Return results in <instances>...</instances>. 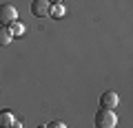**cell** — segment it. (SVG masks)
Instances as JSON below:
<instances>
[{
	"label": "cell",
	"mask_w": 133,
	"mask_h": 128,
	"mask_svg": "<svg viewBox=\"0 0 133 128\" xmlns=\"http://www.w3.org/2000/svg\"><path fill=\"white\" fill-rule=\"evenodd\" d=\"M93 124H95V128H115L118 126V115L109 108H100L93 115Z\"/></svg>",
	"instance_id": "1"
},
{
	"label": "cell",
	"mask_w": 133,
	"mask_h": 128,
	"mask_svg": "<svg viewBox=\"0 0 133 128\" xmlns=\"http://www.w3.org/2000/svg\"><path fill=\"white\" fill-rule=\"evenodd\" d=\"M14 20H18V11L11 2H5L0 5V27H9Z\"/></svg>",
	"instance_id": "2"
},
{
	"label": "cell",
	"mask_w": 133,
	"mask_h": 128,
	"mask_svg": "<svg viewBox=\"0 0 133 128\" xmlns=\"http://www.w3.org/2000/svg\"><path fill=\"white\" fill-rule=\"evenodd\" d=\"M118 104H120V97H118V93H115V91H104V93L100 95V108L113 110Z\"/></svg>",
	"instance_id": "3"
},
{
	"label": "cell",
	"mask_w": 133,
	"mask_h": 128,
	"mask_svg": "<svg viewBox=\"0 0 133 128\" xmlns=\"http://www.w3.org/2000/svg\"><path fill=\"white\" fill-rule=\"evenodd\" d=\"M31 13L36 16V18H44V16H49V2H47V0H33V2H31Z\"/></svg>",
	"instance_id": "4"
},
{
	"label": "cell",
	"mask_w": 133,
	"mask_h": 128,
	"mask_svg": "<svg viewBox=\"0 0 133 128\" xmlns=\"http://www.w3.org/2000/svg\"><path fill=\"white\" fill-rule=\"evenodd\" d=\"M16 119L18 117L14 115V110H0V128H11Z\"/></svg>",
	"instance_id": "5"
},
{
	"label": "cell",
	"mask_w": 133,
	"mask_h": 128,
	"mask_svg": "<svg viewBox=\"0 0 133 128\" xmlns=\"http://www.w3.org/2000/svg\"><path fill=\"white\" fill-rule=\"evenodd\" d=\"M49 16H51V18H64L66 16V9H64V5H62V2H56V5H49Z\"/></svg>",
	"instance_id": "6"
},
{
	"label": "cell",
	"mask_w": 133,
	"mask_h": 128,
	"mask_svg": "<svg viewBox=\"0 0 133 128\" xmlns=\"http://www.w3.org/2000/svg\"><path fill=\"white\" fill-rule=\"evenodd\" d=\"M7 29H9L11 38H18V35H22V33H24V29H27V27H24L22 22H18V20H14V22H11Z\"/></svg>",
	"instance_id": "7"
},
{
	"label": "cell",
	"mask_w": 133,
	"mask_h": 128,
	"mask_svg": "<svg viewBox=\"0 0 133 128\" xmlns=\"http://www.w3.org/2000/svg\"><path fill=\"white\" fill-rule=\"evenodd\" d=\"M11 33H9V29L7 27H0V47H9L11 44Z\"/></svg>",
	"instance_id": "8"
},
{
	"label": "cell",
	"mask_w": 133,
	"mask_h": 128,
	"mask_svg": "<svg viewBox=\"0 0 133 128\" xmlns=\"http://www.w3.org/2000/svg\"><path fill=\"white\" fill-rule=\"evenodd\" d=\"M47 128H66V124L64 122H49Z\"/></svg>",
	"instance_id": "9"
},
{
	"label": "cell",
	"mask_w": 133,
	"mask_h": 128,
	"mask_svg": "<svg viewBox=\"0 0 133 128\" xmlns=\"http://www.w3.org/2000/svg\"><path fill=\"white\" fill-rule=\"evenodd\" d=\"M11 128H22V124H20L18 119H16V122H14V126H11Z\"/></svg>",
	"instance_id": "10"
},
{
	"label": "cell",
	"mask_w": 133,
	"mask_h": 128,
	"mask_svg": "<svg viewBox=\"0 0 133 128\" xmlns=\"http://www.w3.org/2000/svg\"><path fill=\"white\" fill-rule=\"evenodd\" d=\"M49 5H56V2H62V0H47Z\"/></svg>",
	"instance_id": "11"
},
{
	"label": "cell",
	"mask_w": 133,
	"mask_h": 128,
	"mask_svg": "<svg viewBox=\"0 0 133 128\" xmlns=\"http://www.w3.org/2000/svg\"><path fill=\"white\" fill-rule=\"evenodd\" d=\"M38 128H47V124H38Z\"/></svg>",
	"instance_id": "12"
}]
</instances>
